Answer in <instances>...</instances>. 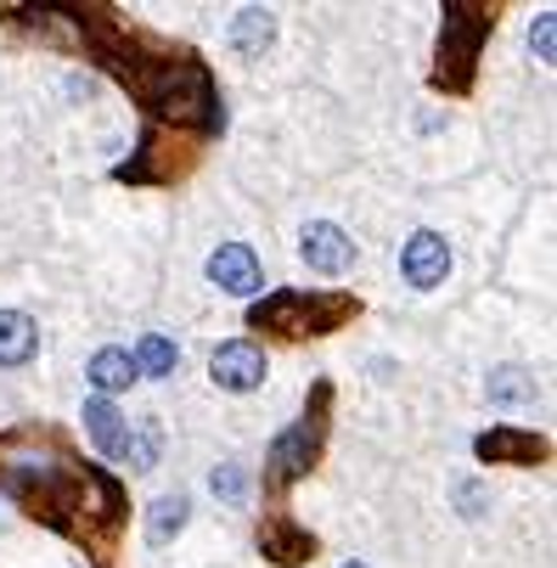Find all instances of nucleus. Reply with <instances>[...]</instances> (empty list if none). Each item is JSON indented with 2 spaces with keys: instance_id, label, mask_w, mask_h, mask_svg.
<instances>
[{
  "instance_id": "19",
  "label": "nucleus",
  "mask_w": 557,
  "mask_h": 568,
  "mask_svg": "<svg viewBox=\"0 0 557 568\" xmlns=\"http://www.w3.org/2000/svg\"><path fill=\"white\" fill-rule=\"evenodd\" d=\"M535 51H541V62H552V12H541V23H535Z\"/></svg>"
},
{
  "instance_id": "2",
  "label": "nucleus",
  "mask_w": 557,
  "mask_h": 568,
  "mask_svg": "<svg viewBox=\"0 0 557 568\" xmlns=\"http://www.w3.org/2000/svg\"><path fill=\"white\" fill-rule=\"evenodd\" d=\"M479 40H484V17H468V12H450V17H445L440 62H450V74H440V85H450V90L468 85V69H473V57H479Z\"/></svg>"
},
{
  "instance_id": "16",
  "label": "nucleus",
  "mask_w": 557,
  "mask_h": 568,
  "mask_svg": "<svg viewBox=\"0 0 557 568\" xmlns=\"http://www.w3.org/2000/svg\"><path fill=\"white\" fill-rule=\"evenodd\" d=\"M175 366H181V349H175L170 338H158V332H152V338H141V349H136V372H147V378H170Z\"/></svg>"
},
{
  "instance_id": "7",
  "label": "nucleus",
  "mask_w": 557,
  "mask_h": 568,
  "mask_svg": "<svg viewBox=\"0 0 557 568\" xmlns=\"http://www.w3.org/2000/svg\"><path fill=\"white\" fill-rule=\"evenodd\" d=\"M315 440H321V422L315 417H305L299 428L287 433V440H276V450H271V467H276V479L287 484V479H299L305 467H310V456H315Z\"/></svg>"
},
{
  "instance_id": "1",
  "label": "nucleus",
  "mask_w": 557,
  "mask_h": 568,
  "mask_svg": "<svg viewBox=\"0 0 557 568\" xmlns=\"http://www.w3.org/2000/svg\"><path fill=\"white\" fill-rule=\"evenodd\" d=\"M349 316V298H310V293H276L271 305H253V326L287 332V338H305V332H326L333 321Z\"/></svg>"
},
{
  "instance_id": "4",
  "label": "nucleus",
  "mask_w": 557,
  "mask_h": 568,
  "mask_svg": "<svg viewBox=\"0 0 557 568\" xmlns=\"http://www.w3.org/2000/svg\"><path fill=\"white\" fill-rule=\"evenodd\" d=\"M400 271H406L411 287H440L450 276V243L440 237V231H417V237L406 243Z\"/></svg>"
},
{
  "instance_id": "17",
  "label": "nucleus",
  "mask_w": 557,
  "mask_h": 568,
  "mask_svg": "<svg viewBox=\"0 0 557 568\" xmlns=\"http://www.w3.org/2000/svg\"><path fill=\"white\" fill-rule=\"evenodd\" d=\"M136 473H147V467L158 461V428L152 422H141V433H124V450H119Z\"/></svg>"
},
{
  "instance_id": "20",
  "label": "nucleus",
  "mask_w": 557,
  "mask_h": 568,
  "mask_svg": "<svg viewBox=\"0 0 557 568\" xmlns=\"http://www.w3.org/2000/svg\"><path fill=\"white\" fill-rule=\"evenodd\" d=\"M344 568H367V563H344Z\"/></svg>"
},
{
  "instance_id": "14",
  "label": "nucleus",
  "mask_w": 557,
  "mask_h": 568,
  "mask_svg": "<svg viewBox=\"0 0 557 568\" xmlns=\"http://www.w3.org/2000/svg\"><path fill=\"white\" fill-rule=\"evenodd\" d=\"M90 383L102 388V394H119V388L136 383V360H129L124 349H102V355L90 360Z\"/></svg>"
},
{
  "instance_id": "13",
  "label": "nucleus",
  "mask_w": 557,
  "mask_h": 568,
  "mask_svg": "<svg viewBox=\"0 0 557 568\" xmlns=\"http://www.w3.org/2000/svg\"><path fill=\"white\" fill-rule=\"evenodd\" d=\"M259 546H265V557H276V563H305V557L315 552L310 534H305V529H287V523H265Z\"/></svg>"
},
{
  "instance_id": "3",
  "label": "nucleus",
  "mask_w": 557,
  "mask_h": 568,
  "mask_svg": "<svg viewBox=\"0 0 557 568\" xmlns=\"http://www.w3.org/2000/svg\"><path fill=\"white\" fill-rule=\"evenodd\" d=\"M209 282H214L220 293H237V298H248V293L265 287V276H259V259H253L243 243H220V248L209 254Z\"/></svg>"
},
{
  "instance_id": "15",
  "label": "nucleus",
  "mask_w": 557,
  "mask_h": 568,
  "mask_svg": "<svg viewBox=\"0 0 557 568\" xmlns=\"http://www.w3.org/2000/svg\"><path fill=\"white\" fill-rule=\"evenodd\" d=\"M530 399H535V378L523 366H502L490 378V406H530Z\"/></svg>"
},
{
  "instance_id": "8",
  "label": "nucleus",
  "mask_w": 557,
  "mask_h": 568,
  "mask_svg": "<svg viewBox=\"0 0 557 568\" xmlns=\"http://www.w3.org/2000/svg\"><path fill=\"white\" fill-rule=\"evenodd\" d=\"M40 332L35 321H28L23 310H0V366H23L28 355H35Z\"/></svg>"
},
{
  "instance_id": "10",
  "label": "nucleus",
  "mask_w": 557,
  "mask_h": 568,
  "mask_svg": "<svg viewBox=\"0 0 557 568\" xmlns=\"http://www.w3.org/2000/svg\"><path fill=\"white\" fill-rule=\"evenodd\" d=\"M271 40H276V17H271V12H259V7L237 12V23H232V46H237L243 57H265Z\"/></svg>"
},
{
  "instance_id": "12",
  "label": "nucleus",
  "mask_w": 557,
  "mask_h": 568,
  "mask_svg": "<svg viewBox=\"0 0 557 568\" xmlns=\"http://www.w3.org/2000/svg\"><path fill=\"white\" fill-rule=\"evenodd\" d=\"M186 513H191V501H186V495H163V501H152V518H147V541H152V546H170L175 534L186 529Z\"/></svg>"
},
{
  "instance_id": "6",
  "label": "nucleus",
  "mask_w": 557,
  "mask_h": 568,
  "mask_svg": "<svg viewBox=\"0 0 557 568\" xmlns=\"http://www.w3.org/2000/svg\"><path fill=\"white\" fill-rule=\"evenodd\" d=\"M349 259H355V243L344 237L338 225H310L305 231V264L310 271H321V276H338V271H349Z\"/></svg>"
},
{
  "instance_id": "11",
  "label": "nucleus",
  "mask_w": 557,
  "mask_h": 568,
  "mask_svg": "<svg viewBox=\"0 0 557 568\" xmlns=\"http://www.w3.org/2000/svg\"><path fill=\"white\" fill-rule=\"evenodd\" d=\"M85 428L102 456H119L124 450V417L108 406V399H85Z\"/></svg>"
},
{
  "instance_id": "9",
  "label": "nucleus",
  "mask_w": 557,
  "mask_h": 568,
  "mask_svg": "<svg viewBox=\"0 0 557 568\" xmlns=\"http://www.w3.org/2000/svg\"><path fill=\"white\" fill-rule=\"evenodd\" d=\"M546 445L535 440V433H512V428H496V433H484L479 440V456L484 461H535Z\"/></svg>"
},
{
  "instance_id": "5",
  "label": "nucleus",
  "mask_w": 557,
  "mask_h": 568,
  "mask_svg": "<svg viewBox=\"0 0 557 568\" xmlns=\"http://www.w3.org/2000/svg\"><path fill=\"white\" fill-rule=\"evenodd\" d=\"M209 372H214V383H220V388L248 394V388L265 383V355H259L253 344H243V338H237V344H220V349H214Z\"/></svg>"
},
{
  "instance_id": "18",
  "label": "nucleus",
  "mask_w": 557,
  "mask_h": 568,
  "mask_svg": "<svg viewBox=\"0 0 557 568\" xmlns=\"http://www.w3.org/2000/svg\"><path fill=\"white\" fill-rule=\"evenodd\" d=\"M214 495H225V501H243V495H248L243 467H214Z\"/></svg>"
}]
</instances>
